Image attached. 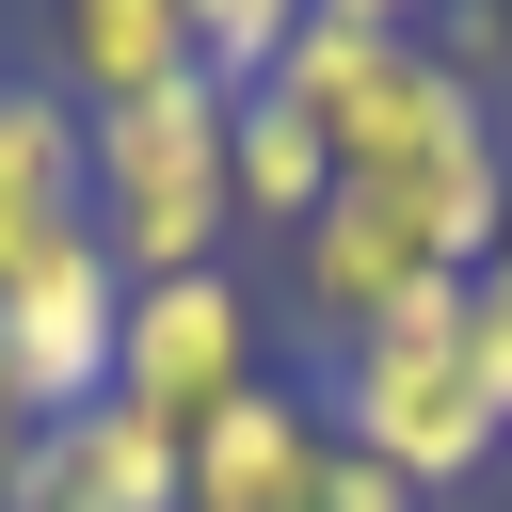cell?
Wrapping results in <instances>:
<instances>
[{"mask_svg": "<svg viewBox=\"0 0 512 512\" xmlns=\"http://www.w3.org/2000/svg\"><path fill=\"white\" fill-rule=\"evenodd\" d=\"M224 192H240V240H288V224L336 192V144L304 128V96H272V80L224 96Z\"/></svg>", "mask_w": 512, "mask_h": 512, "instance_id": "30bf717a", "label": "cell"}, {"mask_svg": "<svg viewBox=\"0 0 512 512\" xmlns=\"http://www.w3.org/2000/svg\"><path fill=\"white\" fill-rule=\"evenodd\" d=\"M304 16H336V32H432V0H304Z\"/></svg>", "mask_w": 512, "mask_h": 512, "instance_id": "9a60e30c", "label": "cell"}, {"mask_svg": "<svg viewBox=\"0 0 512 512\" xmlns=\"http://www.w3.org/2000/svg\"><path fill=\"white\" fill-rule=\"evenodd\" d=\"M176 16H192V64H208L224 96H240V80H272V64H288V32H304V0H176Z\"/></svg>", "mask_w": 512, "mask_h": 512, "instance_id": "8fae6325", "label": "cell"}, {"mask_svg": "<svg viewBox=\"0 0 512 512\" xmlns=\"http://www.w3.org/2000/svg\"><path fill=\"white\" fill-rule=\"evenodd\" d=\"M224 240H240V192H224V80L192 64V80L128 96V112H96V256H112L128 288H160V272H208Z\"/></svg>", "mask_w": 512, "mask_h": 512, "instance_id": "7a4b0ae2", "label": "cell"}, {"mask_svg": "<svg viewBox=\"0 0 512 512\" xmlns=\"http://www.w3.org/2000/svg\"><path fill=\"white\" fill-rule=\"evenodd\" d=\"M32 432H48V416H32V384H16V352H0V512H16V480H32Z\"/></svg>", "mask_w": 512, "mask_h": 512, "instance_id": "5bb4252c", "label": "cell"}, {"mask_svg": "<svg viewBox=\"0 0 512 512\" xmlns=\"http://www.w3.org/2000/svg\"><path fill=\"white\" fill-rule=\"evenodd\" d=\"M336 464L320 384H240L208 432H176V512H304Z\"/></svg>", "mask_w": 512, "mask_h": 512, "instance_id": "8992f818", "label": "cell"}, {"mask_svg": "<svg viewBox=\"0 0 512 512\" xmlns=\"http://www.w3.org/2000/svg\"><path fill=\"white\" fill-rule=\"evenodd\" d=\"M16 512H176V432H160V416H128V400H80V416H48V432H32Z\"/></svg>", "mask_w": 512, "mask_h": 512, "instance_id": "9c48e42d", "label": "cell"}, {"mask_svg": "<svg viewBox=\"0 0 512 512\" xmlns=\"http://www.w3.org/2000/svg\"><path fill=\"white\" fill-rule=\"evenodd\" d=\"M32 80L80 112H128V96L192 80V16L176 0H32Z\"/></svg>", "mask_w": 512, "mask_h": 512, "instance_id": "ba28073f", "label": "cell"}, {"mask_svg": "<svg viewBox=\"0 0 512 512\" xmlns=\"http://www.w3.org/2000/svg\"><path fill=\"white\" fill-rule=\"evenodd\" d=\"M112 336H128V272L96 256V224H80V240H48V256L0 288V352H16L32 416H80V400H112Z\"/></svg>", "mask_w": 512, "mask_h": 512, "instance_id": "5b68a950", "label": "cell"}, {"mask_svg": "<svg viewBox=\"0 0 512 512\" xmlns=\"http://www.w3.org/2000/svg\"><path fill=\"white\" fill-rule=\"evenodd\" d=\"M432 288H464V256H448L400 192H368V176H336V192L288 224V320H304V352H352V336H384V320L432 304Z\"/></svg>", "mask_w": 512, "mask_h": 512, "instance_id": "277c9868", "label": "cell"}, {"mask_svg": "<svg viewBox=\"0 0 512 512\" xmlns=\"http://www.w3.org/2000/svg\"><path fill=\"white\" fill-rule=\"evenodd\" d=\"M464 368H480V384H496V400H512V288H496V272H480V288H464Z\"/></svg>", "mask_w": 512, "mask_h": 512, "instance_id": "4fadbf2b", "label": "cell"}, {"mask_svg": "<svg viewBox=\"0 0 512 512\" xmlns=\"http://www.w3.org/2000/svg\"><path fill=\"white\" fill-rule=\"evenodd\" d=\"M480 272H496V288H512V208H496V256H480Z\"/></svg>", "mask_w": 512, "mask_h": 512, "instance_id": "2e32d148", "label": "cell"}, {"mask_svg": "<svg viewBox=\"0 0 512 512\" xmlns=\"http://www.w3.org/2000/svg\"><path fill=\"white\" fill-rule=\"evenodd\" d=\"M80 224H96V112L48 96L32 64H0V288Z\"/></svg>", "mask_w": 512, "mask_h": 512, "instance_id": "52a82bcc", "label": "cell"}, {"mask_svg": "<svg viewBox=\"0 0 512 512\" xmlns=\"http://www.w3.org/2000/svg\"><path fill=\"white\" fill-rule=\"evenodd\" d=\"M240 384H272V304L240 288V256L128 288V336H112V400H128V416H160V432H208Z\"/></svg>", "mask_w": 512, "mask_h": 512, "instance_id": "3957f363", "label": "cell"}, {"mask_svg": "<svg viewBox=\"0 0 512 512\" xmlns=\"http://www.w3.org/2000/svg\"><path fill=\"white\" fill-rule=\"evenodd\" d=\"M464 288H480V272H464ZM464 288H432V304H400L384 336L320 352V416H336V448H368V464L416 480V496H480L496 448H512V400L464 368Z\"/></svg>", "mask_w": 512, "mask_h": 512, "instance_id": "6da1fadb", "label": "cell"}, {"mask_svg": "<svg viewBox=\"0 0 512 512\" xmlns=\"http://www.w3.org/2000/svg\"><path fill=\"white\" fill-rule=\"evenodd\" d=\"M304 512H432V496H416V480H384V464H368V448H336V464H320V496H304Z\"/></svg>", "mask_w": 512, "mask_h": 512, "instance_id": "7c38bea8", "label": "cell"}]
</instances>
